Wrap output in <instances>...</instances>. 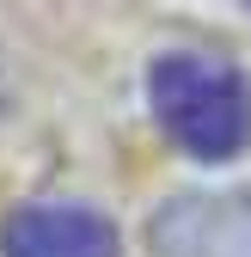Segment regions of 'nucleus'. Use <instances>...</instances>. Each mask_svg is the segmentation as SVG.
<instances>
[{
    "label": "nucleus",
    "instance_id": "1",
    "mask_svg": "<svg viewBox=\"0 0 251 257\" xmlns=\"http://www.w3.org/2000/svg\"><path fill=\"white\" fill-rule=\"evenodd\" d=\"M147 98L160 128L196 159H233L251 141V86L239 68L196 49H172L147 68Z\"/></svg>",
    "mask_w": 251,
    "mask_h": 257
},
{
    "label": "nucleus",
    "instance_id": "3",
    "mask_svg": "<svg viewBox=\"0 0 251 257\" xmlns=\"http://www.w3.org/2000/svg\"><path fill=\"white\" fill-rule=\"evenodd\" d=\"M0 257H122V239L86 202H19L0 220Z\"/></svg>",
    "mask_w": 251,
    "mask_h": 257
},
{
    "label": "nucleus",
    "instance_id": "2",
    "mask_svg": "<svg viewBox=\"0 0 251 257\" xmlns=\"http://www.w3.org/2000/svg\"><path fill=\"white\" fill-rule=\"evenodd\" d=\"M153 257H251V190H184L147 220Z\"/></svg>",
    "mask_w": 251,
    "mask_h": 257
}]
</instances>
